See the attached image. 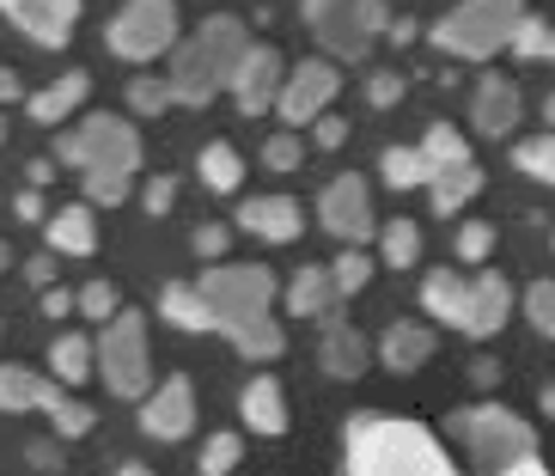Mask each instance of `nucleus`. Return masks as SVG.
I'll return each mask as SVG.
<instances>
[{"instance_id": "f257e3e1", "label": "nucleus", "mask_w": 555, "mask_h": 476, "mask_svg": "<svg viewBox=\"0 0 555 476\" xmlns=\"http://www.w3.org/2000/svg\"><path fill=\"white\" fill-rule=\"evenodd\" d=\"M202 299L214 306V330L220 336H232L238 343V355H250V361H275L281 355V330L275 318H269V306H275V275L262 263H214L208 275L196 281Z\"/></svg>"}, {"instance_id": "f03ea898", "label": "nucleus", "mask_w": 555, "mask_h": 476, "mask_svg": "<svg viewBox=\"0 0 555 476\" xmlns=\"http://www.w3.org/2000/svg\"><path fill=\"white\" fill-rule=\"evenodd\" d=\"M348 476H457L422 422L354 415L348 422Z\"/></svg>"}, {"instance_id": "7ed1b4c3", "label": "nucleus", "mask_w": 555, "mask_h": 476, "mask_svg": "<svg viewBox=\"0 0 555 476\" xmlns=\"http://www.w3.org/2000/svg\"><path fill=\"white\" fill-rule=\"evenodd\" d=\"M55 159L86 171V202H122L129 178L141 171V141H134V129L122 116L99 111V116H86L74 134L55 141Z\"/></svg>"}, {"instance_id": "20e7f679", "label": "nucleus", "mask_w": 555, "mask_h": 476, "mask_svg": "<svg viewBox=\"0 0 555 476\" xmlns=\"http://www.w3.org/2000/svg\"><path fill=\"white\" fill-rule=\"evenodd\" d=\"M245 50H250V37L238 18H227V13L202 18L196 31H190V43L171 55V92H178V104H208L220 86H232Z\"/></svg>"}, {"instance_id": "39448f33", "label": "nucleus", "mask_w": 555, "mask_h": 476, "mask_svg": "<svg viewBox=\"0 0 555 476\" xmlns=\"http://www.w3.org/2000/svg\"><path fill=\"white\" fill-rule=\"evenodd\" d=\"M525 18V0H464L434 25V50L464 55V62H482L494 50H513V31Z\"/></svg>"}, {"instance_id": "423d86ee", "label": "nucleus", "mask_w": 555, "mask_h": 476, "mask_svg": "<svg viewBox=\"0 0 555 476\" xmlns=\"http://www.w3.org/2000/svg\"><path fill=\"white\" fill-rule=\"evenodd\" d=\"M452 434L470 446V459H476L482 476H501L519 459H538V434H531L513 410H501V403H482V410L452 415Z\"/></svg>"}, {"instance_id": "0eeeda50", "label": "nucleus", "mask_w": 555, "mask_h": 476, "mask_svg": "<svg viewBox=\"0 0 555 476\" xmlns=\"http://www.w3.org/2000/svg\"><path fill=\"white\" fill-rule=\"evenodd\" d=\"M306 18H311V31H318V43H324L330 55L354 62V55H366V43L385 31L391 13H385V0H306Z\"/></svg>"}, {"instance_id": "6e6552de", "label": "nucleus", "mask_w": 555, "mask_h": 476, "mask_svg": "<svg viewBox=\"0 0 555 476\" xmlns=\"http://www.w3.org/2000/svg\"><path fill=\"white\" fill-rule=\"evenodd\" d=\"M99 373L116 397H147L153 361H147V324H141V312H116L111 324H104Z\"/></svg>"}, {"instance_id": "1a4fd4ad", "label": "nucleus", "mask_w": 555, "mask_h": 476, "mask_svg": "<svg viewBox=\"0 0 555 476\" xmlns=\"http://www.w3.org/2000/svg\"><path fill=\"white\" fill-rule=\"evenodd\" d=\"M178 43V7L171 0H129L111 18V55L122 62H153Z\"/></svg>"}, {"instance_id": "9d476101", "label": "nucleus", "mask_w": 555, "mask_h": 476, "mask_svg": "<svg viewBox=\"0 0 555 476\" xmlns=\"http://www.w3.org/2000/svg\"><path fill=\"white\" fill-rule=\"evenodd\" d=\"M318 220H324V232H336V239H348V245H366L373 239V202H366V178H336L318 196Z\"/></svg>"}, {"instance_id": "9b49d317", "label": "nucleus", "mask_w": 555, "mask_h": 476, "mask_svg": "<svg viewBox=\"0 0 555 476\" xmlns=\"http://www.w3.org/2000/svg\"><path fill=\"white\" fill-rule=\"evenodd\" d=\"M324 104H336V67L330 62H299L294 74H287V86H281V123H318L324 116Z\"/></svg>"}, {"instance_id": "f8f14e48", "label": "nucleus", "mask_w": 555, "mask_h": 476, "mask_svg": "<svg viewBox=\"0 0 555 476\" xmlns=\"http://www.w3.org/2000/svg\"><path fill=\"white\" fill-rule=\"evenodd\" d=\"M0 13L13 18L25 37H37L43 50H62L74 37V18H80V0H0Z\"/></svg>"}, {"instance_id": "ddd939ff", "label": "nucleus", "mask_w": 555, "mask_h": 476, "mask_svg": "<svg viewBox=\"0 0 555 476\" xmlns=\"http://www.w3.org/2000/svg\"><path fill=\"white\" fill-rule=\"evenodd\" d=\"M141 427H147L153 440H183L190 427H196V385L190 378H165L159 391L141 403Z\"/></svg>"}, {"instance_id": "4468645a", "label": "nucleus", "mask_w": 555, "mask_h": 476, "mask_svg": "<svg viewBox=\"0 0 555 476\" xmlns=\"http://www.w3.org/2000/svg\"><path fill=\"white\" fill-rule=\"evenodd\" d=\"M281 55L269 50V43H250L245 62H238V80H232V92H238V111L245 116H262V111H275L281 99Z\"/></svg>"}, {"instance_id": "2eb2a0df", "label": "nucleus", "mask_w": 555, "mask_h": 476, "mask_svg": "<svg viewBox=\"0 0 555 476\" xmlns=\"http://www.w3.org/2000/svg\"><path fill=\"white\" fill-rule=\"evenodd\" d=\"M238 227L257 232V239H269V245H294L299 232H306V214H299V202H281V196H250L245 208H238Z\"/></svg>"}, {"instance_id": "dca6fc26", "label": "nucleus", "mask_w": 555, "mask_h": 476, "mask_svg": "<svg viewBox=\"0 0 555 476\" xmlns=\"http://www.w3.org/2000/svg\"><path fill=\"white\" fill-rule=\"evenodd\" d=\"M519 86L506 80V74H482V86H476V104H470V116H476V129L482 134H513L519 129Z\"/></svg>"}, {"instance_id": "f3484780", "label": "nucleus", "mask_w": 555, "mask_h": 476, "mask_svg": "<svg viewBox=\"0 0 555 476\" xmlns=\"http://www.w3.org/2000/svg\"><path fill=\"white\" fill-rule=\"evenodd\" d=\"M506 312H513V287H506V275L482 269V275L470 281V318H464V336H494V330L506 324Z\"/></svg>"}, {"instance_id": "a211bd4d", "label": "nucleus", "mask_w": 555, "mask_h": 476, "mask_svg": "<svg viewBox=\"0 0 555 476\" xmlns=\"http://www.w3.org/2000/svg\"><path fill=\"white\" fill-rule=\"evenodd\" d=\"M318 361H324L330 378H360L366 366H373V348H366V336H360V330H348V324H336V318H330L324 343H318Z\"/></svg>"}, {"instance_id": "6ab92c4d", "label": "nucleus", "mask_w": 555, "mask_h": 476, "mask_svg": "<svg viewBox=\"0 0 555 476\" xmlns=\"http://www.w3.org/2000/svg\"><path fill=\"white\" fill-rule=\"evenodd\" d=\"M336 306H343L336 269H299L294 287H287V312L294 318H336Z\"/></svg>"}, {"instance_id": "aec40b11", "label": "nucleus", "mask_w": 555, "mask_h": 476, "mask_svg": "<svg viewBox=\"0 0 555 476\" xmlns=\"http://www.w3.org/2000/svg\"><path fill=\"white\" fill-rule=\"evenodd\" d=\"M422 306L440 318V324L464 330V318H470V281L452 275V269H434V275L422 281Z\"/></svg>"}, {"instance_id": "412c9836", "label": "nucleus", "mask_w": 555, "mask_h": 476, "mask_svg": "<svg viewBox=\"0 0 555 476\" xmlns=\"http://www.w3.org/2000/svg\"><path fill=\"white\" fill-rule=\"evenodd\" d=\"M238 403H245V422L257 434H287V391H281L275 378H250Z\"/></svg>"}, {"instance_id": "4be33fe9", "label": "nucleus", "mask_w": 555, "mask_h": 476, "mask_svg": "<svg viewBox=\"0 0 555 476\" xmlns=\"http://www.w3.org/2000/svg\"><path fill=\"white\" fill-rule=\"evenodd\" d=\"M55 385L31 366H0V410H50Z\"/></svg>"}, {"instance_id": "5701e85b", "label": "nucleus", "mask_w": 555, "mask_h": 476, "mask_svg": "<svg viewBox=\"0 0 555 476\" xmlns=\"http://www.w3.org/2000/svg\"><path fill=\"white\" fill-rule=\"evenodd\" d=\"M50 245L62 250V257H92V250H99V220H92V208H62L55 214Z\"/></svg>"}, {"instance_id": "b1692460", "label": "nucleus", "mask_w": 555, "mask_h": 476, "mask_svg": "<svg viewBox=\"0 0 555 476\" xmlns=\"http://www.w3.org/2000/svg\"><path fill=\"white\" fill-rule=\"evenodd\" d=\"M378 355H385L391 373H415V366L434 355V336H427L422 324H391L385 330V343H378Z\"/></svg>"}, {"instance_id": "393cba45", "label": "nucleus", "mask_w": 555, "mask_h": 476, "mask_svg": "<svg viewBox=\"0 0 555 476\" xmlns=\"http://www.w3.org/2000/svg\"><path fill=\"white\" fill-rule=\"evenodd\" d=\"M86 92H92V80H86V74H62V80L43 86V92H37L25 111H31V123H62L74 104H86Z\"/></svg>"}, {"instance_id": "a878e982", "label": "nucleus", "mask_w": 555, "mask_h": 476, "mask_svg": "<svg viewBox=\"0 0 555 476\" xmlns=\"http://www.w3.org/2000/svg\"><path fill=\"white\" fill-rule=\"evenodd\" d=\"M476 190H482V171H476V159L434 171V214H457L464 202L476 196Z\"/></svg>"}, {"instance_id": "bb28decb", "label": "nucleus", "mask_w": 555, "mask_h": 476, "mask_svg": "<svg viewBox=\"0 0 555 476\" xmlns=\"http://www.w3.org/2000/svg\"><path fill=\"white\" fill-rule=\"evenodd\" d=\"M159 312L178 330H214V306L202 299V287H183V281H171L159 294Z\"/></svg>"}, {"instance_id": "cd10ccee", "label": "nucleus", "mask_w": 555, "mask_h": 476, "mask_svg": "<svg viewBox=\"0 0 555 476\" xmlns=\"http://www.w3.org/2000/svg\"><path fill=\"white\" fill-rule=\"evenodd\" d=\"M202 183L220 190V196H232V190L245 183V159H238L232 141H208V147H202Z\"/></svg>"}, {"instance_id": "c85d7f7f", "label": "nucleus", "mask_w": 555, "mask_h": 476, "mask_svg": "<svg viewBox=\"0 0 555 476\" xmlns=\"http://www.w3.org/2000/svg\"><path fill=\"white\" fill-rule=\"evenodd\" d=\"M378 165H385V183H397V190H415V183L434 178V165H427L422 147H385Z\"/></svg>"}, {"instance_id": "c756f323", "label": "nucleus", "mask_w": 555, "mask_h": 476, "mask_svg": "<svg viewBox=\"0 0 555 476\" xmlns=\"http://www.w3.org/2000/svg\"><path fill=\"white\" fill-rule=\"evenodd\" d=\"M513 55L519 62H555V25L538 13L519 18V31H513Z\"/></svg>"}, {"instance_id": "7c9ffc66", "label": "nucleus", "mask_w": 555, "mask_h": 476, "mask_svg": "<svg viewBox=\"0 0 555 476\" xmlns=\"http://www.w3.org/2000/svg\"><path fill=\"white\" fill-rule=\"evenodd\" d=\"M50 366H55L62 385H80V378L92 373V343H86V336H55V343H50Z\"/></svg>"}, {"instance_id": "2f4dec72", "label": "nucleus", "mask_w": 555, "mask_h": 476, "mask_svg": "<svg viewBox=\"0 0 555 476\" xmlns=\"http://www.w3.org/2000/svg\"><path fill=\"white\" fill-rule=\"evenodd\" d=\"M422 153H427V165H434V171H446V165H464V159H470L464 134H457L452 123H434V129L422 134ZM427 183H434V178H427Z\"/></svg>"}, {"instance_id": "473e14b6", "label": "nucleus", "mask_w": 555, "mask_h": 476, "mask_svg": "<svg viewBox=\"0 0 555 476\" xmlns=\"http://www.w3.org/2000/svg\"><path fill=\"white\" fill-rule=\"evenodd\" d=\"M513 165H519L525 178L555 183V129H550V134H531V141H519V147H513Z\"/></svg>"}, {"instance_id": "72a5a7b5", "label": "nucleus", "mask_w": 555, "mask_h": 476, "mask_svg": "<svg viewBox=\"0 0 555 476\" xmlns=\"http://www.w3.org/2000/svg\"><path fill=\"white\" fill-rule=\"evenodd\" d=\"M415 250H422V227H415V220H391V227H385V263L409 269Z\"/></svg>"}, {"instance_id": "f704fd0d", "label": "nucleus", "mask_w": 555, "mask_h": 476, "mask_svg": "<svg viewBox=\"0 0 555 476\" xmlns=\"http://www.w3.org/2000/svg\"><path fill=\"white\" fill-rule=\"evenodd\" d=\"M50 422H55V434H62V440L92 434V410H86V403H74V397H62V391L50 397Z\"/></svg>"}, {"instance_id": "c9c22d12", "label": "nucleus", "mask_w": 555, "mask_h": 476, "mask_svg": "<svg viewBox=\"0 0 555 476\" xmlns=\"http://www.w3.org/2000/svg\"><path fill=\"white\" fill-rule=\"evenodd\" d=\"M165 104H178V92H171V80H129V111H141V116H159Z\"/></svg>"}, {"instance_id": "e433bc0d", "label": "nucleus", "mask_w": 555, "mask_h": 476, "mask_svg": "<svg viewBox=\"0 0 555 476\" xmlns=\"http://www.w3.org/2000/svg\"><path fill=\"white\" fill-rule=\"evenodd\" d=\"M238 452H245L238 434H214V440L202 446V476H227L232 464H238Z\"/></svg>"}, {"instance_id": "4c0bfd02", "label": "nucleus", "mask_w": 555, "mask_h": 476, "mask_svg": "<svg viewBox=\"0 0 555 476\" xmlns=\"http://www.w3.org/2000/svg\"><path fill=\"white\" fill-rule=\"evenodd\" d=\"M366 281H373V257H366V250H343V257H336V287H343V294H360Z\"/></svg>"}, {"instance_id": "58836bf2", "label": "nucleus", "mask_w": 555, "mask_h": 476, "mask_svg": "<svg viewBox=\"0 0 555 476\" xmlns=\"http://www.w3.org/2000/svg\"><path fill=\"white\" fill-rule=\"evenodd\" d=\"M489 250H494V227H489V220H470V227H457V257H464V263H482Z\"/></svg>"}, {"instance_id": "ea45409f", "label": "nucleus", "mask_w": 555, "mask_h": 476, "mask_svg": "<svg viewBox=\"0 0 555 476\" xmlns=\"http://www.w3.org/2000/svg\"><path fill=\"white\" fill-rule=\"evenodd\" d=\"M525 312H531V324H538L543 336H555V281H538V287L525 294Z\"/></svg>"}, {"instance_id": "a19ab883", "label": "nucleus", "mask_w": 555, "mask_h": 476, "mask_svg": "<svg viewBox=\"0 0 555 476\" xmlns=\"http://www.w3.org/2000/svg\"><path fill=\"white\" fill-rule=\"evenodd\" d=\"M299 159H306V147H299V134H287V129L262 147V165H269V171H294Z\"/></svg>"}, {"instance_id": "79ce46f5", "label": "nucleus", "mask_w": 555, "mask_h": 476, "mask_svg": "<svg viewBox=\"0 0 555 476\" xmlns=\"http://www.w3.org/2000/svg\"><path fill=\"white\" fill-rule=\"evenodd\" d=\"M80 312L111 324V318H116V287H111V281H92V287H86V294H80Z\"/></svg>"}, {"instance_id": "37998d69", "label": "nucleus", "mask_w": 555, "mask_h": 476, "mask_svg": "<svg viewBox=\"0 0 555 476\" xmlns=\"http://www.w3.org/2000/svg\"><path fill=\"white\" fill-rule=\"evenodd\" d=\"M366 99H373L378 111H391V104L403 99V74H373V80H366Z\"/></svg>"}, {"instance_id": "c03bdc74", "label": "nucleus", "mask_w": 555, "mask_h": 476, "mask_svg": "<svg viewBox=\"0 0 555 476\" xmlns=\"http://www.w3.org/2000/svg\"><path fill=\"white\" fill-rule=\"evenodd\" d=\"M311 141H318V147H343L348 123H343V116H318V123H311Z\"/></svg>"}, {"instance_id": "a18cd8bd", "label": "nucleus", "mask_w": 555, "mask_h": 476, "mask_svg": "<svg viewBox=\"0 0 555 476\" xmlns=\"http://www.w3.org/2000/svg\"><path fill=\"white\" fill-rule=\"evenodd\" d=\"M171 196H178V178H153L147 183V214H171Z\"/></svg>"}, {"instance_id": "49530a36", "label": "nucleus", "mask_w": 555, "mask_h": 476, "mask_svg": "<svg viewBox=\"0 0 555 476\" xmlns=\"http://www.w3.org/2000/svg\"><path fill=\"white\" fill-rule=\"evenodd\" d=\"M80 306V294H62V287H43V318H62Z\"/></svg>"}, {"instance_id": "de8ad7c7", "label": "nucleus", "mask_w": 555, "mask_h": 476, "mask_svg": "<svg viewBox=\"0 0 555 476\" xmlns=\"http://www.w3.org/2000/svg\"><path fill=\"white\" fill-rule=\"evenodd\" d=\"M25 281H31V287H55V257H31V263H25Z\"/></svg>"}, {"instance_id": "09e8293b", "label": "nucleus", "mask_w": 555, "mask_h": 476, "mask_svg": "<svg viewBox=\"0 0 555 476\" xmlns=\"http://www.w3.org/2000/svg\"><path fill=\"white\" fill-rule=\"evenodd\" d=\"M196 250H202V257H220V250H227V227H202L196 232Z\"/></svg>"}, {"instance_id": "8fccbe9b", "label": "nucleus", "mask_w": 555, "mask_h": 476, "mask_svg": "<svg viewBox=\"0 0 555 476\" xmlns=\"http://www.w3.org/2000/svg\"><path fill=\"white\" fill-rule=\"evenodd\" d=\"M13 214H18V220H43V196H37V190H25V196L13 202Z\"/></svg>"}, {"instance_id": "3c124183", "label": "nucleus", "mask_w": 555, "mask_h": 476, "mask_svg": "<svg viewBox=\"0 0 555 476\" xmlns=\"http://www.w3.org/2000/svg\"><path fill=\"white\" fill-rule=\"evenodd\" d=\"M25 99V86H18V74L13 67H0V104H18Z\"/></svg>"}, {"instance_id": "603ef678", "label": "nucleus", "mask_w": 555, "mask_h": 476, "mask_svg": "<svg viewBox=\"0 0 555 476\" xmlns=\"http://www.w3.org/2000/svg\"><path fill=\"white\" fill-rule=\"evenodd\" d=\"M25 459H31L37 471H55V464H62V452H55V446H43V440H37L31 452H25Z\"/></svg>"}, {"instance_id": "864d4df0", "label": "nucleus", "mask_w": 555, "mask_h": 476, "mask_svg": "<svg viewBox=\"0 0 555 476\" xmlns=\"http://www.w3.org/2000/svg\"><path fill=\"white\" fill-rule=\"evenodd\" d=\"M50 178H55V165L50 159H31V183H37V190H50Z\"/></svg>"}, {"instance_id": "5fc2aeb1", "label": "nucleus", "mask_w": 555, "mask_h": 476, "mask_svg": "<svg viewBox=\"0 0 555 476\" xmlns=\"http://www.w3.org/2000/svg\"><path fill=\"white\" fill-rule=\"evenodd\" d=\"M501 476H550V471H543L538 459H519V464H513V471H501Z\"/></svg>"}, {"instance_id": "6e6d98bb", "label": "nucleus", "mask_w": 555, "mask_h": 476, "mask_svg": "<svg viewBox=\"0 0 555 476\" xmlns=\"http://www.w3.org/2000/svg\"><path fill=\"white\" fill-rule=\"evenodd\" d=\"M415 37V18H391V43H409Z\"/></svg>"}, {"instance_id": "4d7b16f0", "label": "nucleus", "mask_w": 555, "mask_h": 476, "mask_svg": "<svg viewBox=\"0 0 555 476\" xmlns=\"http://www.w3.org/2000/svg\"><path fill=\"white\" fill-rule=\"evenodd\" d=\"M470 373H476V385H494V378H501V366H494V361H476Z\"/></svg>"}, {"instance_id": "13d9d810", "label": "nucleus", "mask_w": 555, "mask_h": 476, "mask_svg": "<svg viewBox=\"0 0 555 476\" xmlns=\"http://www.w3.org/2000/svg\"><path fill=\"white\" fill-rule=\"evenodd\" d=\"M116 476H153V471H147V464H122Z\"/></svg>"}, {"instance_id": "bf43d9fd", "label": "nucleus", "mask_w": 555, "mask_h": 476, "mask_svg": "<svg viewBox=\"0 0 555 476\" xmlns=\"http://www.w3.org/2000/svg\"><path fill=\"white\" fill-rule=\"evenodd\" d=\"M543 123H550V129H555V92H550V99H543Z\"/></svg>"}, {"instance_id": "052dcab7", "label": "nucleus", "mask_w": 555, "mask_h": 476, "mask_svg": "<svg viewBox=\"0 0 555 476\" xmlns=\"http://www.w3.org/2000/svg\"><path fill=\"white\" fill-rule=\"evenodd\" d=\"M543 410H550V415H555V385H550V391H543Z\"/></svg>"}, {"instance_id": "680f3d73", "label": "nucleus", "mask_w": 555, "mask_h": 476, "mask_svg": "<svg viewBox=\"0 0 555 476\" xmlns=\"http://www.w3.org/2000/svg\"><path fill=\"white\" fill-rule=\"evenodd\" d=\"M0 269H7V245H0Z\"/></svg>"}, {"instance_id": "e2e57ef3", "label": "nucleus", "mask_w": 555, "mask_h": 476, "mask_svg": "<svg viewBox=\"0 0 555 476\" xmlns=\"http://www.w3.org/2000/svg\"><path fill=\"white\" fill-rule=\"evenodd\" d=\"M0 141H7V123H0Z\"/></svg>"}, {"instance_id": "0e129e2a", "label": "nucleus", "mask_w": 555, "mask_h": 476, "mask_svg": "<svg viewBox=\"0 0 555 476\" xmlns=\"http://www.w3.org/2000/svg\"><path fill=\"white\" fill-rule=\"evenodd\" d=\"M550 245H555V239H550Z\"/></svg>"}]
</instances>
